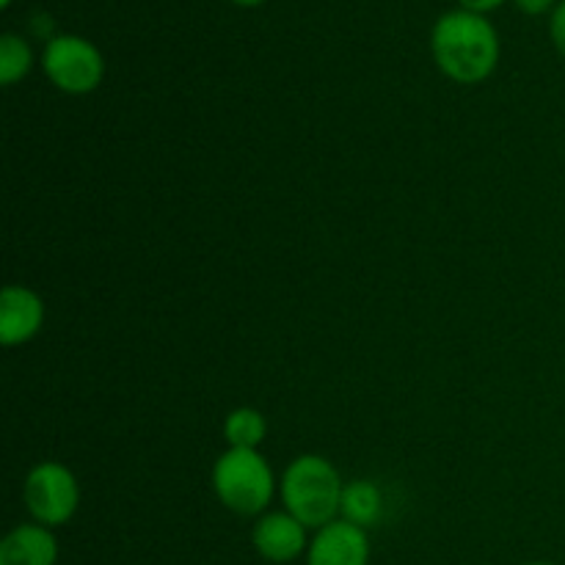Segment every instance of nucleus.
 <instances>
[{"instance_id":"obj_1","label":"nucleus","mask_w":565,"mask_h":565,"mask_svg":"<svg viewBox=\"0 0 565 565\" xmlns=\"http://www.w3.org/2000/svg\"><path fill=\"white\" fill-rule=\"evenodd\" d=\"M430 53L450 81L472 86L486 81L500 64V36L486 14L452 9L434 22Z\"/></svg>"},{"instance_id":"obj_2","label":"nucleus","mask_w":565,"mask_h":565,"mask_svg":"<svg viewBox=\"0 0 565 565\" xmlns=\"http://www.w3.org/2000/svg\"><path fill=\"white\" fill-rule=\"evenodd\" d=\"M342 491L345 483L334 463L315 452L292 458L279 478L281 505L309 530H320L340 519Z\"/></svg>"},{"instance_id":"obj_3","label":"nucleus","mask_w":565,"mask_h":565,"mask_svg":"<svg viewBox=\"0 0 565 565\" xmlns=\"http://www.w3.org/2000/svg\"><path fill=\"white\" fill-rule=\"evenodd\" d=\"M215 497L235 516H263L279 491L274 469L259 450H230L218 456L210 475Z\"/></svg>"},{"instance_id":"obj_4","label":"nucleus","mask_w":565,"mask_h":565,"mask_svg":"<svg viewBox=\"0 0 565 565\" xmlns=\"http://www.w3.org/2000/svg\"><path fill=\"white\" fill-rule=\"evenodd\" d=\"M42 70L58 92L88 94L103 83L105 58L94 42L77 33H55L42 53Z\"/></svg>"},{"instance_id":"obj_5","label":"nucleus","mask_w":565,"mask_h":565,"mask_svg":"<svg viewBox=\"0 0 565 565\" xmlns=\"http://www.w3.org/2000/svg\"><path fill=\"white\" fill-rule=\"evenodd\" d=\"M22 502L36 524L61 527L81 508V483L75 472L61 461H42L28 472L22 483Z\"/></svg>"},{"instance_id":"obj_6","label":"nucleus","mask_w":565,"mask_h":565,"mask_svg":"<svg viewBox=\"0 0 565 565\" xmlns=\"http://www.w3.org/2000/svg\"><path fill=\"white\" fill-rule=\"evenodd\" d=\"M309 527L298 522L287 511H268L254 522L252 544L257 555L268 563H292L298 557H307L309 550Z\"/></svg>"},{"instance_id":"obj_7","label":"nucleus","mask_w":565,"mask_h":565,"mask_svg":"<svg viewBox=\"0 0 565 565\" xmlns=\"http://www.w3.org/2000/svg\"><path fill=\"white\" fill-rule=\"evenodd\" d=\"M370 535L367 530L334 519L326 527L315 530L307 550V565H367Z\"/></svg>"},{"instance_id":"obj_8","label":"nucleus","mask_w":565,"mask_h":565,"mask_svg":"<svg viewBox=\"0 0 565 565\" xmlns=\"http://www.w3.org/2000/svg\"><path fill=\"white\" fill-rule=\"evenodd\" d=\"M44 301L25 285H6L0 292V342L6 348L25 345L42 331Z\"/></svg>"},{"instance_id":"obj_9","label":"nucleus","mask_w":565,"mask_h":565,"mask_svg":"<svg viewBox=\"0 0 565 565\" xmlns=\"http://www.w3.org/2000/svg\"><path fill=\"white\" fill-rule=\"evenodd\" d=\"M58 539L50 527L36 522L17 524L0 541V565H55Z\"/></svg>"},{"instance_id":"obj_10","label":"nucleus","mask_w":565,"mask_h":565,"mask_svg":"<svg viewBox=\"0 0 565 565\" xmlns=\"http://www.w3.org/2000/svg\"><path fill=\"white\" fill-rule=\"evenodd\" d=\"M381 513H384V494L373 480H353L345 483L342 491V508L340 519L356 524V527L370 530L379 524Z\"/></svg>"},{"instance_id":"obj_11","label":"nucleus","mask_w":565,"mask_h":565,"mask_svg":"<svg viewBox=\"0 0 565 565\" xmlns=\"http://www.w3.org/2000/svg\"><path fill=\"white\" fill-rule=\"evenodd\" d=\"M265 436H268V419L259 408L241 406L226 414L224 439L235 450H259Z\"/></svg>"},{"instance_id":"obj_12","label":"nucleus","mask_w":565,"mask_h":565,"mask_svg":"<svg viewBox=\"0 0 565 565\" xmlns=\"http://www.w3.org/2000/svg\"><path fill=\"white\" fill-rule=\"evenodd\" d=\"M33 66V50L28 44V39H22L20 33H3L0 36V83L3 86H14L17 81L31 72Z\"/></svg>"},{"instance_id":"obj_13","label":"nucleus","mask_w":565,"mask_h":565,"mask_svg":"<svg viewBox=\"0 0 565 565\" xmlns=\"http://www.w3.org/2000/svg\"><path fill=\"white\" fill-rule=\"evenodd\" d=\"M550 36L552 44L557 47V53L565 58V0L552 9V20H550Z\"/></svg>"},{"instance_id":"obj_14","label":"nucleus","mask_w":565,"mask_h":565,"mask_svg":"<svg viewBox=\"0 0 565 565\" xmlns=\"http://www.w3.org/2000/svg\"><path fill=\"white\" fill-rule=\"evenodd\" d=\"M557 3H561V0H516L519 9H522L524 14H533V17L546 14V11L555 9Z\"/></svg>"},{"instance_id":"obj_15","label":"nucleus","mask_w":565,"mask_h":565,"mask_svg":"<svg viewBox=\"0 0 565 565\" xmlns=\"http://www.w3.org/2000/svg\"><path fill=\"white\" fill-rule=\"evenodd\" d=\"M461 3V9L467 11H478V14H489V11H494L497 6H502L505 0H458Z\"/></svg>"},{"instance_id":"obj_16","label":"nucleus","mask_w":565,"mask_h":565,"mask_svg":"<svg viewBox=\"0 0 565 565\" xmlns=\"http://www.w3.org/2000/svg\"><path fill=\"white\" fill-rule=\"evenodd\" d=\"M232 3H237V6H259V3H265V0H232Z\"/></svg>"},{"instance_id":"obj_17","label":"nucleus","mask_w":565,"mask_h":565,"mask_svg":"<svg viewBox=\"0 0 565 565\" xmlns=\"http://www.w3.org/2000/svg\"><path fill=\"white\" fill-rule=\"evenodd\" d=\"M524 565H555V563H544V561H533V563H524Z\"/></svg>"},{"instance_id":"obj_18","label":"nucleus","mask_w":565,"mask_h":565,"mask_svg":"<svg viewBox=\"0 0 565 565\" xmlns=\"http://www.w3.org/2000/svg\"><path fill=\"white\" fill-rule=\"evenodd\" d=\"M0 6H3V9H9V6H11V0H0Z\"/></svg>"}]
</instances>
